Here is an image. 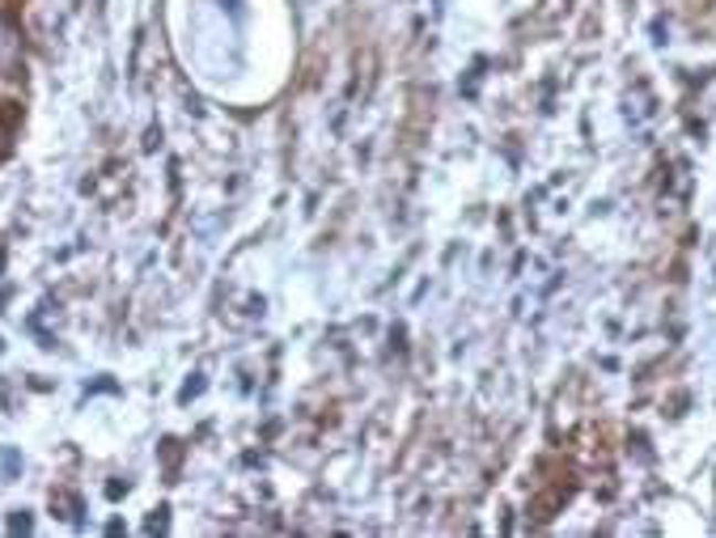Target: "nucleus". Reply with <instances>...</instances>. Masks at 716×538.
I'll return each instance as SVG.
<instances>
[{
  "label": "nucleus",
  "mask_w": 716,
  "mask_h": 538,
  "mask_svg": "<svg viewBox=\"0 0 716 538\" xmlns=\"http://www.w3.org/2000/svg\"><path fill=\"white\" fill-rule=\"evenodd\" d=\"M18 68H22V39H18V30L0 18V81L18 77Z\"/></svg>",
  "instance_id": "nucleus-1"
},
{
  "label": "nucleus",
  "mask_w": 716,
  "mask_h": 538,
  "mask_svg": "<svg viewBox=\"0 0 716 538\" xmlns=\"http://www.w3.org/2000/svg\"><path fill=\"white\" fill-rule=\"evenodd\" d=\"M4 149H9V131L0 128V157H4Z\"/></svg>",
  "instance_id": "nucleus-2"
}]
</instances>
